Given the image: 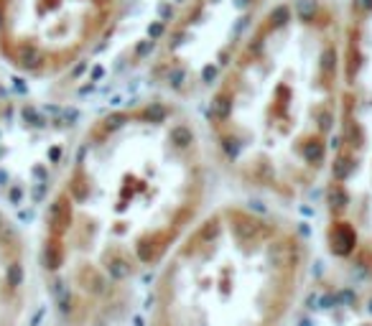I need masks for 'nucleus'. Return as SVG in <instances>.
<instances>
[{
  "label": "nucleus",
  "instance_id": "5",
  "mask_svg": "<svg viewBox=\"0 0 372 326\" xmlns=\"http://www.w3.org/2000/svg\"><path fill=\"white\" fill-rule=\"evenodd\" d=\"M128 0H0V59L28 79H61L120 23Z\"/></svg>",
  "mask_w": 372,
  "mask_h": 326
},
{
  "label": "nucleus",
  "instance_id": "1",
  "mask_svg": "<svg viewBox=\"0 0 372 326\" xmlns=\"http://www.w3.org/2000/svg\"><path fill=\"white\" fill-rule=\"evenodd\" d=\"M212 155L171 97L95 117L66 153L43 211L39 268L61 326H105L209 209Z\"/></svg>",
  "mask_w": 372,
  "mask_h": 326
},
{
  "label": "nucleus",
  "instance_id": "6",
  "mask_svg": "<svg viewBox=\"0 0 372 326\" xmlns=\"http://www.w3.org/2000/svg\"><path fill=\"white\" fill-rule=\"evenodd\" d=\"M31 298V255L16 222L0 209V326H20Z\"/></svg>",
  "mask_w": 372,
  "mask_h": 326
},
{
  "label": "nucleus",
  "instance_id": "2",
  "mask_svg": "<svg viewBox=\"0 0 372 326\" xmlns=\"http://www.w3.org/2000/svg\"><path fill=\"white\" fill-rule=\"evenodd\" d=\"M342 3L270 0L214 74L212 163L250 196L293 204L324 184L339 112Z\"/></svg>",
  "mask_w": 372,
  "mask_h": 326
},
{
  "label": "nucleus",
  "instance_id": "4",
  "mask_svg": "<svg viewBox=\"0 0 372 326\" xmlns=\"http://www.w3.org/2000/svg\"><path fill=\"white\" fill-rule=\"evenodd\" d=\"M324 247L372 278V0L342 3V77L324 178Z\"/></svg>",
  "mask_w": 372,
  "mask_h": 326
},
{
  "label": "nucleus",
  "instance_id": "3",
  "mask_svg": "<svg viewBox=\"0 0 372 326\" xmlns=\"http://www.w3.org/2000/svg\"><path fill=\"white\" fill-rule=\"evenodd\" d=\"M309 273L298 224L265 204L222 201L153 275L148 326H288Z\"/></svg>",
  "mask_w": 372,
  "mask_h": 326
},
{
  "label": "nucleus",
  "instance_id": "7",
  "mask_svg": "<svg viewBox=\"0 0 372 326\" xmlns=\"http://www.w3.org/2000/svg\"><path fill=\"white\" fill-rule=\"evenodd\" d=\"M0 105H3V95H0Z\"/></svg>",
  "mask_w": 372,
  "mask_h": 326
}]
</instances>
